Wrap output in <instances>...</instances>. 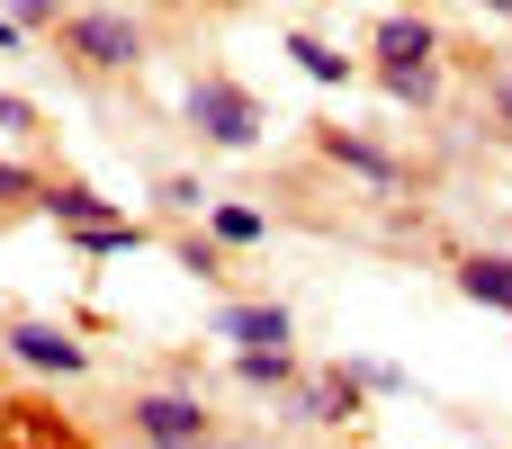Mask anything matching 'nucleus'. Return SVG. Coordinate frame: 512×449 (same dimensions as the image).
Instances as JSON below:
<instances>
[{
	"label": "nucleus",
	"mask_w": 512,
	"mask_h": 449,
	"mask_svg": "<svg viewBox=\"0 0 512 449\" xmlns=\"http://www.w3.org/2000/svg\"><path fill=\"white\" fill-rule=\"evenodd\" d=\"M54 54H63L81 81H117V72H135V63L153 54V36H144V18H126V9H72V18L54 27Z\"/></svg>",
	"instance_id": "1"
},
{
	"label": "nucleus",
	"mask_w": 512,
	"mask_h": 449,
	"mask_svg": "<svg viewBox=\"0 0 512 449\" xmlns=\"http://www.w3.org/2000/svg\"><path fill=\"white\" fill-rule=\"evenodd\" d=\"M180 117H189V135H198V144H216V153H252V144H261V126H270V108H261L234 72H189Z\"/></svg>",
	"instance_id": "2"
},
{
	"label": "nucleus",
	"mask_w": 512,
	"mask_h": 449,
	"mask_svg": "<svg viewBox=\"0 0 512 449\" xmlns=\"http://www.w3.org/2000/svg\"><path fill=\"white\" fill-rule=\"evenodd\" d=\"M126 423H135V441H144V449H216V414H207V396H198L189 378L144 387V396L126 405Z\"/></svg>",
	"instance_id": "3"
},
{
	"label": "nucleus",
	"mask_w": 512,
	"mask_h": 449,
	"mask_svg": "<svg viewBox=\"0 0 512 449\" xmlns=\"http://www.w3.org/2000/svg\"><path fill=\"white\" fill-rule=\"evenodd\" d=\"M0 351H9L18 369H36V378H81V369H90V342H81L72 324H45V315H18V324L0 333Z\"/></svg>",
	"instance_id": "4"
},
{
	"label": "nucleus",
	"mask_w": 512,
	"mask_h": 449,
	"mask_svg": "<svg viewBox=\"0 0 512 449\" xmlns=\"http://www.w3.org/2000/svg\"><path fill=\"white\" fill-rule=\"evenodd\" d=\"M360 396H369V378H360V369L297 378V387H288V423H315V432H333V423H351V414H360Z\"/></svg>",
	"instance_id": "5"
},
{
	"label": "nucleus",
	"mask_w": 512,
	"mask_h": 449,
	"mask_svg": "<svg viewBox=\"0 0 512 449\" xmlns=\"http://www.w3.org/2000/svg\"><path fill=\"white\" fill-rule=\"evenodd\" d=\"M333 171H351V180H369V189H405V162L387 153V144H369V135H351V126H315L306 135Z\"/></svg>",
	"instance_id": "6"
},
{
	"label": "nucleus",
	"mask_w": 512,
	"mask_h": 449,
	"mask_svg": "<svg viewBox=\"0 0 512 449\" xmlns=\"http://www.w3.org/2000/svg\"><path fill=\"white\" fill-rule=\"evenodd\" d=\"M216 342H234V351H288L297 324H288V306H270V297H225V306H216Z\"/></svg>",
	"instance_id": "7"
},
{
	"label": "nucleus",
	"mask_w": 512,
	"mask_h": 449,
	"mask_svg": "<svg viewBox=\"0 0 512 449\" xmlns=\"http://www.w3.org/2000/svg\"><path fill=\"white\" fill-rule=\"evenodd\" d=\"M369 54H378V63H441V27H432L423 9H387V18L369 27Z\"/></svg>",
	"instance_id": "8"
},
{
	"label": "nucleus",
	"mask_w": 512,
	"mask_h": 449,
	"mask_svg": "<svg viewBox=\"0 0 512 449\" xmlns=\"http://www.w3.org/2000/svg\"><path fill=\"white\" fill-rule=\"evenodd\" d=\"M459 297L486 306V315H512V252H468L459 261Z\"/></svg>",
	"instance_id": "9"
},
{
	"label": "nucleus",
	"mask_w": 512,
	"mask_h": 449,
	"mask_svg": "<svg viewBox=\"0 0 512 449\" xmlns=\"http://www.w3.org/2000/svg\"><path fill=\"white\" fill-rule=\"evenodd\" d=\"M63 234H81V225H108V216H126L117 198H99V189H81V180H45V198H36Z\"/></svg>",
	"instance_id": "10"
},
{
	"label": "nucleus",
	"mask_w": 512,
	"mask_h": 449,
	"mask_svg": "<svg viewBox=\"0 0 512 449\" xmlns=\"http://www.w3.org/2000/svg\"><path fill=\"white\" fill-rule=\"evenodd\" d=\"M369 72H378V90L396 108H432L441 99V63H369Z\"/></svg>",
	"instance_id": "11"
},
{
	"label": "nucleus",
	"mask_w": 512,
	"mask_h": 449,
	"mask_svg": "<svg viewBox=\"0 0 512 449\" xmlns=\"http://www.w3.org/2000/svg\"><path fill=\"white\" fill-rule=\"evenodd\" d=\"M144 243H153V234H144L135 216H108V225H81V234H72L81 261H117V252H144Z\"/></svg>",
	"instance_id": "12"
},
{
	"label": "nucleus",
	"mask_w": 512,
	"mask_h": 449,
	"mask_svg": "<svg viewBox=\"0 0 512 449\" xmlns=\"http://www.w3.org/2000/svg\"><path fill=\"white\" fill-rule=\"evenodd\" d=\"M234 378H243V387H270V396H288L306 369H297V351H234Z\"/></svg>",
	"instance_id": "13"
},
{
	"label": "nucleus",
	"mask_w": 512,
	"mask_h": 449,
	"mask_svg": "<svg viewBox=\"0 0 512 449\" xmlns=\"http://www.w3.org/2000/svg\"><path fill=\"white\" fill-rule=\"evenodd\" d=\"M288 54H297V72H306V81H324V90L360 72V63H351L342 45H324V36H288Z\"/></svg>",
	"instance_id": "14"
},
{
	"label": "nucleus",
	"mask_w": 512,
	"mask_h": 449,
	"mask_svg": "<svg viewBox=\"0 0 512 449\" xmlns=\"http://www.w3.org/2000/svg\"><path fill=\"white\" fill-rule=\"evenodd\" d=\"M207 234L243 252V243H270V216H261V207H234V198H216V207H207Z\"/></svg>",
	"instance_id": "15"
},
{
	"label": "nucleus",
	"mask_w": 512,
	"mask_h": 449,
	"mask_svg": "<svg viewBox=\"0 0 512 449\" xmlns=\"http://www.w3.org/2000/svg\"><path fill=\"white\" fill-rule=\"evenodd\" d=\"M36 198H45V171H36V162H9V153H0V207H36Z\"/></svg>",
	"instance_id": "16"
},
{
	"label": "nucleus",
	"mask_w": 512,
	"mask_h": 449,
	"mask_svg": "<svg viewBox=\"0 0 512 449\" xmlns=\"http://www.w3.org/2000/svg\"><path fill=\"white\" fill-rule=\"evenodd\" d=\"M225 252L234 243H216V234H180V270H198V279H225Z\"/></svg>",
	"instance_id": "17"
},
{
	"label": "nucleus",
	"mask_w": 512,
	"mask_h": 449,
	"mask_svg": "<svg viewBox=\"0 0 512 449\" xmlns=\"http://www.w3.org/2000/svg\"><path fill=\"white\" fill-rule=\"evenodd\" d=\"M72 9H81V0H9V18H18L27 36H45V27H63Z\"/></svg>",
	"instance_id": "18"
},
{
	"label": "nucleus",
	"mask_w": 512,
	"mask_h": 449,
	"mask_svg": "<svg viewBox=\"0 0 512 449\" xmlns=\"http://www.w3.org/2000/svg\"><path fill=\"white\" fill-rule=\"evenodd\" d=\"M0 135H9V144H27V135H36V108H27L18 90H0Z\"/></svg>",
	"instance_id": "19"
},
{
	"label": "nucleus",
	"mask_w": 512,
	"mask_h": 449,
	"mask_svg": "<svg viewBox=\"0 0 512 449\" xmlns=\"http://www.w3.org/2000/svg\"><path fill=\"white\" fill-rule=\"evenodd\" d=\"M162 207H171V216H198V207H216V198H207L198 180H162Z\"/></svg>",
	"instance_id": "20"
},
{
	"label": "nucleus",
	"mask_w": 512,
	"mask_h": 449,
	"mask_svg": "<svg viewBox=\"0 0 512 449\" xmlns=\"http://www.w3.org/2000/svg\"><path fill=\"white\" fill-rule=\"evenodd\" d=\"M486 108L512 126V63H486Z\"/></svg>",
	"instance_id": "21"
},
{
	"label": "nucleus",
	"mask_w": 512,
	"mask_h": 449,
	"mask_svg": "<svg viewBox=\"0 0 512 449\" xmlns=\"http://www.w3.org/2000/svg\"><path fill=\"white\" fill-rule=\"evenodd\" d=\"M360 378H369V396H405V369H387V360H360Z\"/></svg>",
	"instance_id": "22"
},
{
	"label": "nucleus",
	"mask_w": 512,
	"mask_h": 449,
	"mask_svg": "<svg viewBox=\"0 0 512 449\" xmlns=\"http://www.w3.org/2000/svg\"><path fill=\"white\" fill-rule=\"evenodd\" d=\"M18 45H27V27H18V18L0 9V54H18Z\"/></svg>",
	"instance_id": "23"
},
{
	"label": "nucleus",
	"mask_w": 512,
	"mask_h": 449,
	"mask_svg": "<svg viewBox=\"0 0 512 449\" xmlns=\"http://www.w3.org/2000/svg\"><path fill=\"white\" fill-rule=\"evenodd\" d=\"M477 9H486V18H504V27H512V0H477Z\"/></svg>",
	"instance_id": "24"
}]
</instances>
